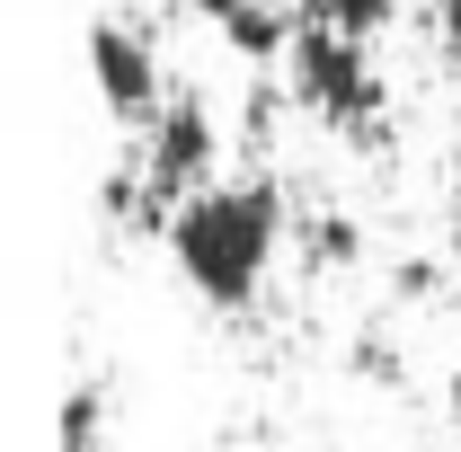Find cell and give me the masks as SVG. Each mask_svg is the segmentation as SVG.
Masks as SVG:
<instances>
[{"instance_id": "obj_4", "label": "cell", "mask_w": 461, "mask_h": 452, "mask_svg": "<svg viewBox=\"0 0 461 452\" xmlns=\"http://www.w3.org/2000/svg\"><path fill=\"white\" fill-rule=\"evenodd\" d=\"M89 71H98V98H107L124 124H160V54H151V36L142 27H124V18H98L89 27Z\"/></svg>"}, {"instance_id": "obj_9", "label": "cell", "mask_w": 461, "mask_h": 452, "mask_svg": "<svg viewBox=\"0 0 461 452\" xmlns=\"http://www.w3.org/2000/svg\"><path fill=\"white\" fill-rule=\"evenodd\" d=\"M311 258H320V267H346V258H355V222H338V213L311 222Z\"/></svg>"}, {"instance_id": "obj_8", "label": "cell", "mask_w": 461, "mask_h": 452, "mask_svg": "<svg viewBox=\"0 0 461 452\" xmlns=\"http://www.w3.org/2000/svg\"><path fill=\"white\" fill-rule=\"evenodd\" d=\"M346 373H355V382H382V391H400V355H391V338H355Z\"/></svg>"}, {"instance_id": "obj_3", "label": "cell", "mask_w": 461, "mask_h": 452, "mask_svg": "<svg viewBox=\"0 0 461 452\" xmlns=\"http://www.w3.org/2000/svg\"><path fill=\"white\" fill-rule=\"evenodd\" d=\"M213 160H222V124H213V107L204 98H169L160 107V124H151V142H142V222L160 231L177 222L195 195H204V177H213Z\"/></svg>"}, {"instance_id": "obj_6", "label": "cell", "mask_w": 461, "mask_h": 452, "mask_svg": "<svg viewBox=\"0 0 461 452\" xmlns=\"http://www.w3.org/2000/svg\"><path fill=\"white\" fill-rule=\"evenodd\" d=\"M302 18H320V27H338L355 45H373V36L400 18V0H302Z\"/></svg>"}, {"instance_id": "obj_1", "label": "cell", "mask_w": 461, "mask_h": 452, "mask_svg": "<svg viewBox=\"0 0 461 452\" xmlns=\"http://www.w3.org/2000/svg\"><path fill=\"white\" fill-rule=\"evenodd\" d=\"M276 249H285V195H276V177L204 186L169 222L177 276H186L195 302H213V311H249L258 284H267V267H276Z\"/></svg>"}, {"instance_id": "obj_13", "label": "cell", "mask_w": 461, "mask_h": 452, "mask_svg": "<svg viewBox=\"0 0 461 452\" xmlns=\"http://www.w3.org/2000/svg\"><path fill=\"white\" fill-rule=\"evenodd\" d=\"M444 399H453V408H461V373H453V382H444Z\"/></svg>"}, {"instance_id": "obj_11", "label": "cell", "mask_w": 461, "mask_h": 452, "mask_svg": "<svg viewBox=\"0 0 461 452\" xmlns=\"http://www.w3.org/2000/svg\"><path fill=\"white\" fill-rule=\"evenodd\" d=\"M435 45L461 62V0H435Z\"/></svg>"}, {"instance_id": "obj_7", "label": "cell", "mask_w": 461, "mask_h": 452, "mask_svg": "<svg viewBox=\"0 0 461 452\" xmlns=\"http://www.w3.org/2000/svg\"><path fill=\"white\" fill-rule=\"evenodd\" d=\"M98 435H107V391L80 382V391L62 399V452H98Z\"/></svg>"}, {"instance_id": "obj_5", "label": "cell", "mask_w": 461, "mask_h": 452, "mask_svg": "<svg viewBox=\"0 0 461 452\" xmlns=\"http://www.w3.org/2000/svg\"><path fill=\"white\" fill-rule=\"evenodd\" d=\"M177 9H195V18H213L230 45L249 62H267V54H293V18L285 9H267V0H177Z\"/></svg>"}, {"instance_id": "obj_12", "label": "cell", "mask_w": 461, "mask_h": 452, "mask_svg": "<svg viewBox=\"0 0 461 452\" xmlns=\"http://www.w3.org/2000/svg\"><path fill=\"white\" fill-rule=\"evenodd\" d=\"M453 249H461V186H453Z\"/></svg>"}, {"instance_id": "obj_2", "label": "cell", "mask_w": 461, "mask_h": 452, "mask_svg": "<svg viewBox=\"0 0 461 452\" xmlns=\"http://www.w3.org/2000/svg\"><path fill=\"white\" fill-rule=\"evenodd\" d=\"M293 98L311 115H329L338 133H355V142H373V124L391 107V89L373 71V45H355L320 18H293Z\"/></svg>"}, {"instance_id": "obj_10", "label": "cell", "mask_w": 461, "mask_h": 452, "mask_svg": "<svg viewBox=\"0 0 461 452\" xmlns=\"http://www.w3.org/2000/svg\"><path fill=\"white\" fill-rule=\"evenodd\" d=\"M391 293H400V302H426V293H435V258H400V267H391Z\"/></svg>"}]
</instances>
